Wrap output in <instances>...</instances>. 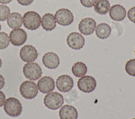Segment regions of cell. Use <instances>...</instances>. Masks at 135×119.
<instances>
[{"mask_svg":"<svg viewBox=\"0 0 135 119\" xmlns=\"http://www.w3.org/2000/svg\"><path fill=\"white\" fill-rule=\"evenodd\" d=\"M112 28L109 24L106 23H101L96 27L95 34L100 39H106L110 36Z\"/></svg>","mask_w":135,"mask_h":119,"instance_id":"19","label":"cell"},{"mask_svg":"<svg viewBox=\"0 0 135 119\" xmlns=\"http://www.w3.org/2000/svg\"><path fill=\"white\" fill-rule=\"evenodd\" d=\"M3 109L7 115L12 117H18L22 114V106L19 100L16 98H8L3 104Z\"/></svg>","mask_w":135,"mask_h":119,"instance_id":"1","label":"cell"},{"mask_svg":"<svg viewBox=\"0 0 135 119\" xmlns=\"http://www.w3.org/2000/svg\"><path fill=\"white\" fill-rule=\"evenodd\" d=\"M2 29V26H1V24H0V30Z\"/></svg>","mask_w":135,"mask_h":119,"instance_id":"32","label":"cell"},{"mask_svg":"<svg viewBox=\"0 0 135 119\" xmlns=\"http://www.w3.org/2000/svg\"><path fill=\"white\" fill-rule=\"evenodd\" d=\"M134 55H135V49H134Z\"/></svg>","mask_w":135,"mask_h":119,"instance_id":"33","label":"cell"},{"mask_svg":"<svg viewBox=\"0 0 135 119\" xmlns=\"http://www.w3.org/2000/svg\"><path fill=\"white\" fill-rule=\"evenodd\" d=\"M10 14V9L5 5H0V21H5Z\"/></svg>","mask_w":135,"mask_h":119,"instance_id":"24","label":"cell"},{"mask_svg":"<svg viewBox=\"0 0 135 119\" xmlns=\"http://www.w3.org/2000/svg\"><path fill=\"white\" fill-rule=\"evenodd\" d=\"M56 86L59 91L66 93L74 87V81L70 75H61L56 80Z\"/></svg>","mask_w":135,"mask_h":119,"instance_id":"11","label":"cell"},{"mask_svg":"<svg viewBox=\"0 0 135 119\" xmlns=\"http://www.w3.org/2000/svg\"><path fill=\"white\" fill-rule=\"evenodd\" d=\"M97 23L94 19L86 18L80 22L78 24V30L84 35H90L94 32L97 27Z\"/></svg>","mask_w":135,"mask_h":119,"instance_id":"12","label":"cell"},{"mask_svg":"<svg viewBox=\"0 0 135 119\" xmlns=\"http://www.w3.org/2000/svg\"><path fill=\"white\" fill-rule=\"evenodd\" d=\"M12 0H0V3H3V4H7L12 2Z\"/></svg>","mask_w":135,"mask_h":119,"instance_id":"30","label":"cell"},{"mask_svg":"<svg viewBox=\"0 0 135 119\" xmlns=\"http://www.w3.org/2000/svg\"><path fill=\"white\" fill-rule=\"evenodd\" d=\"M22 71H23L25 77L32 81L38 79L42 75L41 67L38 63H34V62H31V63L25 64Z\"/></svg>","mask_w":135,"mask_h":119,"instance_id":"4","label":"cell"},{"mask_svg":"<svg viewBox=\"0 0 135 119\" xmlns=\"http://www.w3.org/2000/svg\"><path fill=\"white\" fill-rule=\"evenodd\" d=\"M34 0H17V2H18L19 4L24 6H29L33 2Z\"/></svg>","mask_w":135,"mask_h":119,"instance_id":"27","label":"cell"},{"mask_svg":"<svg viewBox=\"0 0 135 119\" xmlns=\"http://www.w3.org/2000/svg\"><path fill=\"white\" fill-rule=\"evenodd\" d=\"M2 60L1 59V58H0V68L2 67Z\"/></svg>","mask_w":135,"mask_h":119,"instance_id":"31","label":"cell"},{"mask_svg":"<svg viewBox=\"0 0 135 119\" xmlns=\"http://www.w3.org/2000/svg\"><path fill=\"white\" fill-rule=\"evenodd\" d=\"M55 18L56 22L61 26H69L74 22V15L68 9L62 8L55 12Z\"/></svg>","mask_w":135,"mask_h":119,"instance_id":"6","label":"cell"},{"mask_svg":"<svg viewBox=\"0 0 135 119\" xmlns=\"http://www.w3.org/2000/svg\"><path fill=\"white\" fill-rule=\"evenodd\" d=\"M20 93L26 99H33L38 94V87L33 81H25L20 85Z\"/></svg>","mask_w":135,"mask_h":119,"instance_id":"5","label":"cell"},{"mask_svg":"<svg viewBox=\"0 0 135 119\" xmlns=\"http://www.w3.org/2000/svg\"><path fill=\"white\" fill-rule=\"evenodd\" d=\"M43 63L47 68L55 69L60 65V58L57 54L53 52H48L45 54L42 59Z\"/></svg>","mask_w":135,"mask_h":119,"instance_id":"14","label":"cell"},{"mask_svg":"<svg viewBox=\"0 0 135 119\" xmlns=\"http://www.w3.org/2000/svg\"><path fill=\"white\" fill-rule=\"evenodd\" d=\"M64 100L63 96L58 92H50L45 96L43 102L50 110H57L63 105Z\"/></svg>","mask_w":135,"mask_h":119,"instance_id":"3","label":"cell"},{"mask_svg":"<svg viewBox=\"0 0 135 119\" xmlns=\"http://www.w3.org/2000/svg\"><path fill=\"white\" fill-rule=\"evenodd\" d=\"M41 26L43 29L47 31H51L56 26V20L52 14L48 13L45 14L41 19Z\"/></svg>","mask_w":135,"mask_h":119,"instance_id":"18","label":"cell"},{"mask_svg":"<svg viewBox=\"0 0 135 119\" xmlns=\"http://www.w3.org/2000/svg\"><path fill=\"white\" fill-rule=\"evenodd\" d=\"M66 42L70 48L74 50H80L85 44V40L81 34L78 32H71L68 34Z\"/></svg>","mask_w":135,"mask_h":119,"instance_id":"8","label":"cell"},{"mask_svg":"<svg viewBox=\"0 0 135 119\" xmlns=\"http://www.w3.org/2000/svg\"><path fill=\"white\" fill-rule=\"evenodd\" d=\"M72 73L77 77L84 76L87 72V67L83 62H76L72 67Z\"/></svg>","mask_w":135,"mask_h":119,"instance_id":"21","label":"cell"},{"mask_svg":"<svg viewBox=\"0 0 135 119\" xmlns=\"http://www.w3.org/2000/svg\"><path fill=\"white\" fill-rule=\"evenodd\" d=\"M97 86L95 78L90 75H84L78 81V87L81 92L91 93L93 92Z\"/></svg>","mask_w":135,"mask_h":119,"instance_id":"7","label":"cell"},{"mask_svg":"<svg viewBox=\"0 0 135 119\" xmlns=\"http://www.w3.org/2000/svg\"><path fill=\"white\" fill-rule=\"evenodd\" d=\"M5 86V79L3 75L0 74V90L3 88Z\"/></svg>","mask_w":135,"mask_h":119,"instance_id":"29","label":"cell"},{"mask_svg":"<svg viewBox=\"0 0 135 119\" xmlns=\"http://www.w3.org/2000/svg\"><path fill=\"white\" fill-rule=\"evenodd\" d=\"M37 87L43 94H49L52 92L55 89V81L51 77L44 76L38 80Z\"/></svg>","mask_w":135,"mask_h":119,"instance_id":"13","label":"cell"},{"mask_svg":"<svg viewBox=\"0 0 135 119\" xmlns=\"http://www.w3.org/2000/svg\"><path fill=\"white\" fill-rule=\"evenodd\" d=\"M20 57L25 62L31 63L37 59L38 57V52L35 46L28 44L20 49Z\"/></svg>","mask_w":135,"mask_h":119,"instance_id":"9","label":"cell"},{"mask_svg":"<svg viewBox=\"0 0 135 119\" xmlns=\"http://www.w3.org/2000/svg\"><path fill=\"white\" fill-rule=\"evenodd\" d=\"M125 70L129 75L135 77V59L129 60L125 65Z\"/></svg>","mask_w":135,"mask_h":119,"instance_id":"23","label":"cell"},{"mask_svg":"<svg viewBox=\"0 0 135 119\" xmlns=\"http://www.w3.org/2000/svg\"><path fill=\"white\" fill-rule=\"evenodd\" d=\"M132 119H135V118H132Z\"/></svg>","mask_w":135,"mask_h":119,"instance_id":"34","label":"cell"},{"mask_svg":"<svg viewBox=\"0 0 135 119\" xmlns=\"http://www.w3.org/2000/svg\"><path fill=\"white\" fill-rule=\"evenodd\" d=\"M9 40L14 46H21L26 43L27 34L25 30L17 28L12 30L9 33Z\"/></svg>","mask_w":135,"mask_h":119,"instance_id":"10","label":"cell"},{"mask_svg":"<svg viewBox=\"0 0 135 119\" xmlns=\"http://www.w3.org/2000/svg\"><path fill=\"white\" fill-rule=\"evenodd\" d=\"M60 119H77L78 112L74 106L64 105L60 108L59 112Z\"/></svg>","mask_w":135,"mask_h":119,"instance_id":"16","label":"cell"},{"mask_svg":"<svg viewBox=\"0 0 135 119\" xmlns=\"http://www.w3.org/2000/svg\"><path fill=\"white\" fill-rule=\"evenodd\" d=\"M9 37L6 32H0V50L6 49L9 44Z\"/></svg>","mask_w":135,"mask_h":119,"instance_id":"22","label":"cell"},{"mask_svg":"<svg viewBox=\"0 0 135 119\" xmlns=\"http://www.w3.org/2000/svg\"><path fill=\"white\" fill-rule=\"evenodd\" d=\"M109 16L113 20L120 22L126 18V11L124 7L119 4L114 5L109 11Z\"/></svg>","mask_w":135,"mask_h":119,"instance_id":"15","label":"cell"},{"mask_svg":"<svg viewBox=\"0 0 135 119\" xmlns=\"http://www.w3.org/2000/svg\"><path fill=\"white\" fill-rule=\"evenodd\" d=\"M22 18L25 27L31 30L38 29L41 24V18L36 12H27L24 14Z\"/></svg>","mask_w":135,"mask_h":119,"instance_id":"2","label":"cell"},{"mask_svg":"<svg viewBox=\"0 0 135 119\" xmlns=\"http://www.w3.org/2000/svg\"><path fill=\"white\" fill-rule=\"evenodd\" d=\"M8 26L12 29L20 28L23 23V18L21 14L18 12H13L9 14L7 19Z\"/></svg>","mask_w":135,"mask_h":119,"instance_id":"17","label":"cell"},{"mask_svg":"<svg viewBox=\"0 0 135 119\" xmlns=\"http://www.w3.org/2000/svg\"><path fill=\"white\" fill-rule=\"evenodd\" d=\"M5 101H6V96L3 94V92H2V91H0V108L3 106L5 103Z\"/></svg>","mask_w":135,"mask_h":119,"instance_id":"28","label":"cell"},{"mask_svg":"<svg viewBox=\"0 0 135 119\" xmlns=\"http://www.w3.org/2000/svg\"><path fill=\"white\" fill-rule=\"evenodd\" d=\"M80 1L83 6L86 8H91L95 6L97 0H80Z\"/></svg>","mask_w":135,"mask_h":119,"instance_id":"25","label":"cell"},{"mask_svg":"<svg viewBox=\"0 0 135 119\" xmlns=\"http://www.w3.org/2000/svg\"><path fill=\"white\" fill-rule=\"evenodd\" d=\"M94 7L95 11L97 14L105 15L110 9V3L108 0H97Z\"/></svg>","mask_w":135,"mask_h":119,"instance_id":"20","label":"cell"},{"mask_svg":"<svg viewBox=\"0 0 135 119\" xmlns=\"http://www.w3.org/2000/svg\"><path fill=\"white\" fill-rule=\"evenodd\" d=\"M128 18L132 22L135 23V6L132 7L128 12Z\"/></svg>","mask_w":135,"mask_h":119,"instance_id":"26","label":"cell"}]
</instances>
